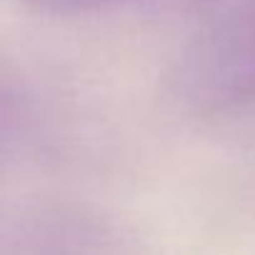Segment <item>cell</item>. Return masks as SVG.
<instances>
[{
    "label": "cell",
    "mask_w": 255,
    "mask_h": 255,
    "mask_svg": "<svg viewBox=\"0 0 255 255\" xmlns=\"http://www.w3.org/2000/svg\"><path fill=\"white\" fill-rule=\"evenodd\" d=\"M180 90L200 108H225L255 98V3L213 23L183 58Z\"/></svg>",
    "instance_id": "6da1fadb"
},
{
    "label": "cell",
    "mask_w": 255,
    "mask_h": 255,
    "mask_svg": "<svg viewBox=\"0 0 255 255\" xmlns=\"http://www.w3.org/2000/svg\"><path fill=\"white\" fill-rule=\"evenodd\" d=\"M33 3L53 10H73V8H90V5H105L115 3V0H33Z\"/></svg>",
    "instance_id": "3957f363"
},
{
    "label": "cell",
    "mask_w": 255,
    "mask_h": 255,
    "mask_svg": "<svg viewBox=\"0 0 255 255\" xmlns=\"http://www.w3.org/2000/svg\"><path fill=\"white\" fill-rule=\"evenodd\" d=\"M18 255H135L125 238L85 215H48L23 235Z\"/></svg>",
    "instance_id": "7a4b0ae2"
}]
</instances>
